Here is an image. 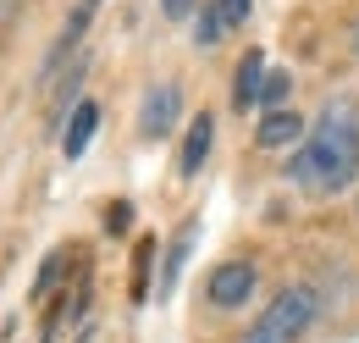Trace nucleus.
Here are the masks:
<instances>
[{
	"label": "nucleus",
	"mask_w": 359,
	"mask_h": 343,
	"mask_svg": "<svg viewBox=\"0 0 359 343\" xmlns=\"http://www.w3.org/2000/svg\"><path fill=\"white\" fill-rule=\"evenodd\" d=\"M304 138H310V117L293 111V105L287 111H260V122H255V144L260 150H287L293 155Z\"/></svg>",
	"instance_id": "39448f33"
},
{
	"label": "nucleus",
	"mask_w": 359,
	"mask_h": 343,
	"mask_svg": "<svg viewBox=\"0 0 359 343\" xmlns=\"http://www.w3.org/2000/svg\"><path fill=\"white\" fill-rule=\"evenodd\" d=\"M133 227V205L128 200H111V211H105V233H128Z\"/></svg>",
	"instance_id": "4468645a"
},
{
	"label": "nucleus",
	"mask_w": 359,
	"mask_h": 343,
	"mask_svg": "<svg viewBox=\"0 0 359 343\" xmlns=\"http://www.w3.org/2000/svg\"><path fill=\"white\" fill-rule=\"evenodd\" d=\"M287 183L315 200H332L359 183V105L326 100L310 122V138L287 155Z\"/></svg>",
	"instance_id": "f257e3e1"
},
{
	"label": "nucleus",
	"mask_w": 359,
	"mask_h": 343,
	"mask_svg": "<svg viewBox=\"0 0 359 343\" xmlns=\"http://www.w3.org/2000/svg\"><path fill=\"white\" fill-rule=\"evenodd\" d=\"M194 238H199V216H182L177 233L161 244V294H155V299H172V288H177L182 266H188V250H194Z\"/></svg>",
	"instance_id": "0eeeda50"
},
{
	"label": "nucleus",
	"mask_w": 359,
	"mask_h": 343,
	"mask_svg": "<svg viewBox=\"0 0 359 343\" xmlns=\"http://www.w3.org/2000/svg\"><path fill=\"white\" fill-rule=\"evenodd\" d=\"M255 283H260L255 260H222L205 277V299H210V310H243V304L255 299Z\"/></svg>",
	"instance_id": "20e7f679"
},
{
	"label": "nucleus",
	"mask_w": 359,
	"mask_h": 343,
	"mask_svg": "<svg viewBox=\"0 0 359 343\" xmlns=\"http://www.w3.org/2000/svg\"><path fill=\"white\" fill-rule=\"evenodd\" d=\"M94 128H100V105H94V100H78V111H72V117H67V128H61V155H67V161H78V155L89 150Z\"/></svg>",
	"instance_id": "9d476101"
},
{
	"label": "nucleus",
	"mask_w": 359,
	"mask_h": 343,
	"mask_svg": "<svg viewBox=\"0 0 359 343\" xmlns=\"http://www.w3.org/2000/svg\"><path fill=\"white\" fill-rule=\"evenodd\" d=\"M260 94H266V56L243 50L238 78H232V111H260Z\"/></svg>",
	"instance_id": "1a4fd4ad"
},
{
	"label": "nucleus",
	"mask_w": 359,
	"mask_h": 343,
	"mask_svg": "<svg viewBox=\"0 0 359 343\" xmlns=\"http://www.w3.org/2000/svg\"><path fill=\"white\" fill-rule=\"evenodd\" d=\"M210 144H216V117H210V111H199V117L188 122V133H182V144H177V177H182V183H194V177L205 172Z\"/></svg>",
	"instance_id": "423d86ee"
},
{
	"label": "nucleus",
	"mask_w": 359,
	"mask_h": 343,
	"mask_svg": "<svg viewBox=\"0 0 359 343\" xmlns=\"http://www.w3.org/2000/svg\"><path fill=\"white\" fill-rule=\"evenodd\" d=\"M232 28H226V17H222V6L210 0V6H199V17H194V44L199 50H210V44H222Z\"/></svg>",
	"instance_id": "9b49d317"
},
{
	"label": "nucleus",
	"mask_w": 359,
	"mask_h": 343,
	"mask_svg": "<svg viewBox=\"0 0 359 343\" xmlns=\"http://www.w3.org/2000/svg\"><path fill=\"white\" fill-rule=\"evenodd\" d=\"M348 50H354V56H359V22H354V28H348Z\"/></svg>",
	"instance_id": "a211bd4d"
},
{
	"label": "nucleus",
	"mask_w": 359,
	"mask_h": 343,
	"mask_svg": "<svg viewBox=\"0 0 359 343\" xmlns=\"http://www.w3.org/2000/svg\"><path fill=\"white\" fill-rule=\"evenodd\" d=\"M194 6H199V0H161V11H166L172 22H188V17H194Z\"/></svg>",
	"instance_id": "dca6fc26"
},
{
	"label": "nucleus",
	"mask_w": 359,
	"mask_h": 343,
	"mask_svg": "<svg viewBox=\"0 0 359 343\" xmlns=\"http://www.w3.org/2000/svg\"><path fill=\"white\" fill-rule=\"evenodd\" d=\"M315 316H320V294H315L310 283H293V288H282L232 343H299L315 327Z\"/></svg>",
	"instance_id": "f03ea898"
},
{
	"label": "nucleus",
	"mask_w": 359,
	"mask_h": 343,
	"mask_svg": "<svg viewBox=\"0 0 359 343\" xmlns=\"http://www.w3.org/2000/svg\"><path fill=\"white\" fill-rule=\"evenodd\" d=\"M17 6H22V0H0V22H11V17H17Z\"/></svg>",
	"instance_id": "f3484780"
},
{
	"label": "nucleus",
	"mask_w": 359,
	"mask_h": 343,
	"mask_svg": "<svg viewBox=\"0 0 359 343\" xmlns=\"http://www.w3.org/2000/svg\"><path fill=\"white\" fill-rule=\"evenodd\" d=\"M287 105H293V72H266L260 111H287Z\"/></svg>",
	"instance_id": "ddd939ff"
},
{
	"label": "nucleus",
	"mask_w": 359,
	"mask_h": 343,
	"mask_svg": "<svg viewBox=\"0 0 359 343\" xmlns=\"http://www.w3.org/2000/svg\"><path fill=\"white\" fill-rule=\"evenodd\" d=\"M94 17H100V0H78V6L67 11V22H61V34H55V44H50V56H45V78H55L61 56L83 44V34H89V22H94Z\"/></svg>",
	"instance_id": "6e6552de"
},
{
	"label": "nucleus",
	"mask_w": 359,
	"mask_h": 343,
	"mask_svg": "<svg viewBox=\"0 0 359 343\" xmlns=\"http://www.w3.org/2000/svg\"><path fill=\"white\" fill-rule=\"evenodd\" d=\"M182 122V89L172 78H161V84L144 89V100H138V138H149V144H161V138H172Z\"/></svg>",
	"instance_id": "7ed1b4c3"
},
{
	"label": "nucleus",
	"mask_w": 359,
	"mask_h": 343,
	"mask_svg": "<svg viewBox=\"0 0 359 343\" xmlns=\"http://www.w3.org/2000/svg\"><path fill=\"white\" fill-rule=\"evenodd\" d=\"M155 238H138V250H133V299L144 304L149 299V271H155Z\"/></svg>",
	"instance_id": "f8f14e48"
},
{
	"label": "nucleus",
	"mask_w": 359,
	"mask_h": 343,
	"mask_svg": "<svg viewBox=\"0 0 359 343\" xmlns=\"http://www.w3.org/2000/svg\"><path fill=\"white\" fill-rule=\"evenodd\" d=\"M216 6H222L226 28H243V22H249V11H255V0H216Z\"/></svg>",
	"instance_id": "2eb2a0df"
}]
</instances>
